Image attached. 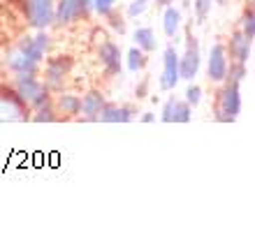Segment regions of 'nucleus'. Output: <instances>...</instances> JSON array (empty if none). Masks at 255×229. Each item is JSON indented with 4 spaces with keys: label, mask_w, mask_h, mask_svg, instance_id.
<instances>
[{
    "label": "nucleus",
    "mask_w": 255,
    "mask_h": 229,
    "mask_svg": "<svg viewBox=\"0 0 255 229\" xmlns=\"http://www.w3.org/2000/svg\"><path fill=\"white\" fill-rule=\"evenodd\" d=\"M239 114H242V90H239V83L223 81L221 90L216 93L214 118L218 123H235Z\"/></svg>",
    "instance_id": "obj_1"
},
{
    "label": "nucleus",
    "mask_w": 255,
    "mask_h": 229,
    "mask_svg": "<svg viewBox=\"0 0 255 229\" xmlns=\"http://www.w3.org/2000/svg\"><path fill=\"white\" fill-rule=\"evenodd\" d=\"M14 90H16V95H19L30 109H40V107H44V104H51L49 88L44 86V81L37 79V75L16 76V79H14Z\"/></svg>",
    "instance_id": "obj_2"
},
{
    "label": "nucleus",
    "mask_w": 255,
    "mask_h": 229,
    "mask_svg": "<svg viewBox=\"0 0 255 229\" xmlns=\"http://www.w3.org/2000/svg\"><path fill=\"white\" fill-rule=\"evenodd\" d=\"M202 65V49L197 37L193 35V30H186V49L179 56V79L183 81H193L200 72Z\"/></svg>",
    "instance_id": "obj_3"
},
{
    "label": "nucleus",
    "mask_w": 255,
    "mask_h": 229,
    "mask_svg": "<svg viewBox=\"0 0 255 229\" xmlns=\"http://www.w3.org/2000/svg\"><path fill=\"white\" fill-rule=\"evenodd\" d=\"M30 107L21 100L14 88H0V123H19L30 118Z\"/></svg>",
    "instance_id": "obj_4"
},
{
    "label": "nucleus",
    "mask_w": 255,
    "mask_h": 229,
    "mask_svg": "<svg viewBox=\"0 0 255 229\" xmlns=\"http://www.w3.org/2000/svg\"><path fill=\"white\" fill-rule=\"evenodd\" d=\"M93 12L91 0H58L54 9V23L56 26H72L81 19H88Z\"/></svg>",
    "instance_id": "obj_5"
},
{
    "label": "nucleus",
    "mask_w": 255,
    "mask_h": 229,
    "mask_svg": "<svg viewBox=\"0 0 255 229\" xmlns=\"http://www.w3.org/2000/svg\"><path fill=\"white\" fill-rule=\"evenodd\" d=\"M56 0H26V19L35 30H47L54 23Z\"/></svg>",
    "instance_id": "obj_6"
},
{
    "label": "nucleus",
    "mask_w": 255,
    "mask_h": 229,
    "mask_svg": "<svg viewBox=\"0 0 255 229\" xmlns=\"http://www.w3.org/2000/svg\"><path fill=\"white\" fill-rule=\"evenodd\" d=\"M70 70H72V58H70V56L49 58L47 65H44V86H47L49 90L63 88V81L70 75Z\"/></svg>",
    "instance_id": "obj_7"
},
{
    "label": "nucleus",
    "mask_w": 255,
    "mask_h": 229,
    "mask_svg": "<svg viewBox=\"0 0 255 229\" xmlns=\"http://www.w3.org/2000/svg\"><path fill=\"white\" fill-rule=\"evenodd\" d=\"M228 51L223 47L221 42H216L214 47L209 49V58H207V79L211 83H223L225 81V75H228Z\"/></svg>",
    "instance_id": "obj_8"
},
{
    "label": "nucleus",
    "mask_w": 255,
    "mask_h": 229,
    "mask_svg": "<svg viewBox=\"0 0 255 229\" xmlns=\"http://www.w3.org/2000/svg\"><path fill=\"white\" fill-rule=\"evenodd\" d=\"M16 49H19L23 56H28L30 61L42 63L44 56L49 54V49H51V37H49L44 30H37V33L30 35V37H23V40L16 44Z\"/></svg>",
    "instance_id": "obj_9"
},
{
    "label": "nucleus",
    "mask_w": 255,
    "mask_h": 229,
    "mask_svg": "<svg viewBox=\"0 0 255 229\" xmlns=\"http://www.w3.org/2000/svg\"><path fill=\"white\" fill-rule=\"evenodd\" d=\"M179 51L174 44L165 47L162 51V72H160V90H174L179 86Z\"/></svg>",
    "instance_id": "obj_10"
},
{
    "label": "nucleus",
    "mask_w": 255,
    "mask_h": 229,
    "mask_svg": "<svg viewBox=\"0 0 255 229\" xmlns=\"http://www.w3.org/2000/svg\"><path fill=\"white\" fill-rule=\"evenodd\" d=\"M193 118V107L183 97H169L162 104L160 121L162 123H188Z\"/></svg>",
    "instance_id": "obj_11"
},
{
    "label": "nucleus",
    "mask_w": 255,
    "mask_h": 229,
    "mask_svg": "<svg viewBox=\"0 0 255 229\" xmlns=\"http://www.w3.org/2000/svg\"><path fill=\"white\" fill-rule=\"evenodd\" d=\"M5 68L9 70L14 76H23V75H37V72H40V63L30 61L28 56H23L19 49L14 47L5 54Z\"/></svg>",
    "instance_id": "obj_12"
},
{
    "label": "nucleus",
    "mask_w": 255,
    "mask_h": 229,
    "mask_svg": "<svg viewBox=\"0 0 255 229\" xmlns=\"http://www.w3.org/2000/svg\"><path fill=\"white\" fill-rule=\"evenodd\" d=\"M98 56H100V63L107 76H119L121 75V47L112 40H105L98 49Z\"/></svg>",
    "instance_id": "obj_13"
},
{
    "label": "nucleus",
    "mask_w": 255,
    "mask_h": 229,
    "mask_svg": "<svg viewBox=\"0 0 255 229\" xmlns=\"http://www.w3.org/2000/svg\"><path fill=\"white\" fill-rule=\"evenodd\" d=\"M225 51H228V56L235 63H244L246 65L251 61V56H253V40H249L242 30H237L230 37V44L225 47Z\"/></svg>",
    "instance_id": "obj_14"
},
{
    "label": "nucleus",
    "mask_w": 255,
    "mask_h": 229,
    "mask_svg": "<svg viewBox=\"0 0 255 229\" xmlns=\"http://www.w3.org/2000/svg\"><path fill=\"white\" fill-rule=\"evenodd\" d=\"M137 118V109L130 104H105L98 116V123H132Z\"/></svg>",
    "instance_id": "obj_15"
},
{
    "label": "nucleus",
    "mask_w": 255,
    "mask_h": 229,
    "mask_svg": "<svg viewBox=\"0 0 255 229\" xmlns=\"http://www.w3.org/2000/svg\"><path fill=\"white\" fill-rule=\"evenodd\" d=\"M105 95L100 90H88L84 97H81V104H79V114L84 121H98L102 107H105Z\"/></svg>",
    "instance_id": "obj_16"
},
{
    "label": "nucleus",
    "mask_w": 255,
    "mask_h": 229,
    "mask_svg": "<svg viewBox=\"0 0 255 229\" xmlns=\"http://www.w3.org/2000/svg\"><path fill=\"white\" fill-rule=\"evenodd\" d=\"M183 26V14L176 5H165V12H162V30L169 40H176L179 33H181Z\"/></svg>",
    "instance_id": "obj_17"
},
{
    "label": "nucleus",
    "mask_w": 255,
    "mask_h": 229,
    "mask_svg": "<svg viewBox=\"0 0 255 229\" xmlns=\"http://www.w3.org/2000/svg\"><path fill=\"white\" fill-rule=\"evenodd\" d=\"M132 40H134V47H139L144 54H153L155 49H158V37H155L153 28H148V26L134 28Z\"/></svg>",
    "instance_id": "obj_18"
},
{
    "label": "nucleus",
    "mask_w": 255,
    "mask_h": 229,
    "mask_svg": "<svg viewBox=\"0 0 255 229\" xmlns=\"http://www.w3.org/2000/svg\"><path fill=\"white\" fill-rule=\"evenodd\" d=\"M79 104H81V97H79V95L63 93V95H58V100H56V114L77 116V114H79Z\"/></svg>",
    "instance_id": "obj_19"
},
{
    "label": "nucleus",
    "mask_w": 255,
    "mask_h": 229,
    "mask_svg": "<svg viewBox=\"0 0 255 229\" xmlns=\"http://www.w3.org/2000/svg\"><path fill=\"white\" fill-rule=\"evenodd\" d=\"M126 63H128V70H130L132 75H137V72H141V70L146 68L148 58H146V54H144L139 47H132L130 51H128Z\"/></svg>",
    "instance_id": "obj_20"
},
{
    "label": "nucleus",
    "mask_w": 255,
    "mask_h": 229,
    "mask_svg": "<svg viewBox=\"0 0 255 229\" xmlns=\"http://www.w3.org/2000/svg\"><path fill=\"white\" fill-rule=\"evenodd\" d=\"M249 76V72H246V65L244 63H230L228 65V75H225V81H232V83H239L242 86V81Z\"/></svg>",
    "instance_id": "obj_21"
},
{
    "label": "nucleus",
    "mask_w": 255,
    "mask_h": 229,
    "mask_svg": "<svg viewBox=\"0 0 255 229\" xmlns=\"http://www.w3.org/2000/svg\"><path fill=\"white\" fill-rule=\"evenodd\" d=\"M30 121L35 123H54L58 121V116H56V109L51 104H44V107L35 109V116H30Z\"/></svg>",
    "instance_id": "obj_22"
},
{
    "label": "nucleus",
    "mask_w": 255,
    "mask_h": 229,
    "mask_svg": "<svg viewBox=\"0 0 255 229\" xmlns=\"http://www.w3.org/2000/svg\"><path fill=\"white\" fill-rule=\"evenodd\" d=\"M211 7H214V0H195L193 12H195L197 23H204V21H207V16L211 14Z\"/></svg>",
    "instance_id": "obj_23"
},
{
    "label": "nucleus",
    "mask_w": 255,
    "mask_h": 229,
    "mask_svg": "<svg viewBox=\"0 0 255 229\" xmlns=\"http://www.w3.org/2000/svg\"><path fill=\"white\" fill-rule=\"evenodd\" d=\"M151 2H153V0H130V2H128L126 14L130 16V19H137V16H141V14L151 7Z\"/></svg>",
    "instance_id": "obj_24"
},
{
    "label": "nucleus",
    "mask_w": 255,
    "mask_h": 229,
    "mask_svg": "<svg viewBox=\"0 0 255 229\" xmlns=\"http://www.w3.org/2000/svg\"><path fill=\"white\" fill-rule=\"evenodd\" d=\"M242 33L249 37V40H255V14L253 9H246L242 16Z\"/></svg>",
    "instance_id": "obj_25"
},
{
    "label": "nucleus",
    "mask_w": 255,
    "mask_h": 229,
    "mask_svg": "<svg viewBox=\"0 0 255 229\" xmlns=\"http://www.w3.org/2000/svg\"><path fill=\"white\" fill-rule=\"evenodd\" d=\"M119 0H91V5H93V12H98L100 16H109V14L114 12V7Z\"/></svg>",
    "instance_id": "obj_26"
},
{
    "label": "nucleus",
    "mask_w": 255,
    "mask_h": 229,
    "mask_svg": "<svg viewBox=\"0 0 255 229\" xmlns=\"http://www.w3.org/2000/svg\"><path fill=\"white\" fill-rule=\"evenodd\" d=\"M183 100H186L190 107L195 109L202 102V88L197 86V83H190V86L186 88V93H183Z\"/></svg>",
    "instance_id": "obj_27"
},
{
    "label": "nucleus",
    "mask_w": 255,
    "mask_h": 229,
    "mask_svg": "<svg viewBox=\"0 0 255 229\" xmlns=\"http://www.w3.org/2000/svg\"><path fill=\"white\" fill-rule=\"evenodd\" d=\"M139 121H141V123H153V121H155V114L146 111V114H141V116H139Z\"/></svg>",
    "instance_id": "obj_28"
},
{
    "label": "nucleus",
    "mask_w": 255,
    "mask_h": 229,
    "mask_svg": "<svg viewBox=\"0 0 255 229\" xmlns=\"http://www.w3.org/2000/svg\"><path fill=\"white\" fill-rule=\"evenodd\" d=\"M214 2H216V5H223V2H225V0H214Z\"/></svg>",
    "instance_id": "obj_29"
}]
</instances>
